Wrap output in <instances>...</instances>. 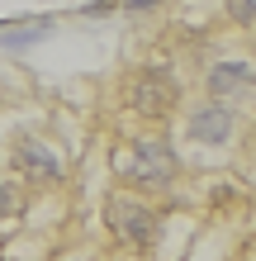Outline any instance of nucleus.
Here are the masks:
<instances>
[{
  "mask_svg": "<svg viewBox=\"0 0 256 261\" xmlns=\"http://www.w3.org/2000/svg\"><path fill=\"white\" fill-rule=\"evenodd\" d=\"M104 219H109V228L128 242V247H138V252H147L157 242V209L147 204V199L114 195L109 204H104Z\"/></svg>",
  "mask_w": 256,
  "mask_h": 261,
  "instance_id": "obj_1",
  "label": "nucleus"
},
{
  "mask_svg": "<svg viewBox=\"0 0 256 261\" xmlns=\"http://www.w3.org/2000/svg\"><path fill=\"white\" fill-rule=\"evenodd\" d=\"M128 180L133 186H171L176 180V152L161 143V138H138L133 143V157H128Z\"/></svg>",
  "mask_w": 256,
  "mask_h": 261,
  "instance_id": "obj_2",
  "label": "nucleus"
},
{
  "mask_svg": "<svg viewBox=\"0 0 256 261\" xmlns=\"http://www.w3.org/2000/svg\"><path fill=\"white\" fill-rule=\"evenodd\" d=\"M128 105L138 114L147 119H166L176 110V86H171V76H161V71H143V76H133L128 81Z\"/></svg>",
  "mask_w": 256,
  "mask_h": 261,
  "instance_id": "obj_3",
  "label": "nucleus"
},
{
  "mask_svg": "<svg viewBox=\"0 0 256 261\" xmlns=\"http://www.w3.org/2000/svg\"><path fill=\"white\" fill-rule=\"evenodd\" d=\"M190 138L200 147H223L233 138V128H237V119H233V110H228V100H204V105H194L190 110Z\"/></svg>",
  "mask_w": 256,
  "mask_h": 261,
  "instance_id": "obj_4",
  "label": "nucleus"
},
{
  "mask_svg": "<svg viewBox=\"0 0 256 261\" xmlns=\"http://www.w3.org/2000/svg\"><path fill=\"white\" fill-rule=\"evenodd\" d=\"M10 157H14V171L38 180V186H57V180H62V162H57V152L43 143V138H19Z\"/></svg>",
  "mask_w": 256,
  "mask_h": 261,
  "instance_id": "obj_5",
  "label": "nucleus"
},
{
  "mask_svg": "<svg viewBox=\"0 0 256 261\" xmlns=\"http://www.w3.org/2000/svg\"><path fill=\"white\" fill-rule=\"evenodd\" d=\"M251 62L247 57H228V62H214L209 67V100H233V95H242V90H251Z\"/></svg>",
  "mask_w": 256,
  "mask_h": 261,
  "instance_id": "obj_6",
  "label": "nucleus"
},
{
  "mask_svg": "<svg viewBox=\"0 0 256 261\" xmlns=\"http://www.w3.org/2000/svg\"><path fill=\"white\" fill-rule=\"evenodd\" d=\"M24 209V195L10 186V180H0V219H14V214Z\"/></svg>",
  "mask_w": 256,
  "mask_h": 261,
  "instance_id": "obj_7",
  "label": "nucleus"
},
{
  "mask_svg": "<svg viewBox=\"0 0 256 261\" xmlns=\"http://www.w3.org/2000/svg\"><path fill=\"white\" fill-rule=\"evenodd\" d=\"M43 34H48V24H43V29H19V34H5L0 43H5V48H29V43H38Z\"/></svg>",
  "mask_w": 256,
  "mask_h": 261,
  "instance_id": "obj_8",
  "label": "nucleus"
},
{
  "mask_svg": "<svg viewBox=\"0 0 256 261\" xmlns=\"http://www.w3.org/2000/svg\"><path fill=\"white\" fill-rule=\"evenodd\" d=\"M223 5H228V19H233L237 29H247V24H251V14H256V10H251V0H223Z\"/></svg>",
  "mask_w": 256,
  "mask_h": 261,
  "instance_id": "obj_9",
  "label": "nucleus"
},
{
  "mask_svg": "<svg viewBox=\"0 0 256 261\" xmlns=\"http://www.w3.org/2000/svg\"><path fill=\"white\" fill-rule=\"evenodd\" d=\"M119 10V0H90V5H81V14H109Z\"/></svg>",
  "mask_w": 256,
  "mask_h": 261,
  "instance_id": "obj_10",
  "label": "nucleus"
},
{
  "mask_svg": "<svg viewBox=\"0 0 256 261\" xmlns=\"http://www.w3.org/2000/svg\"><path fill=\"white\" fill-rule=\"evenodd\" d=\"M119 5H124V10H133V14H143V10H157L161 0H119Z\"/></svg>",
  "mask_w": 256,
  "mask_h": 261,
  "instance_id": "obj_11",
  "label": "nucleus"
},
{
  "mask_svg": "<svg viewBox=\"0 0 256 261\" xmlns=\"http://www.w3.org/2000/svg\"><path fill=\"white\" fill-rule=\"evenodd\" d=\"M0 29H5V19H0Z\"/></svg>",
  "mask_w": 256,
  "mask_h": 261,
  "instance_id": "obj_12",
  "label": "nucleus"
}]
</instances>
